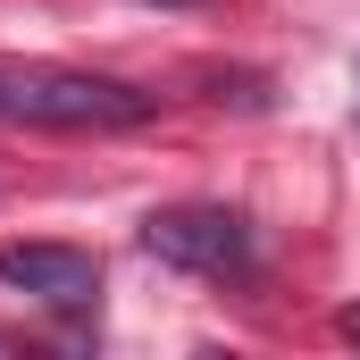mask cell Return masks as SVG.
I'll return each mask as SVG.
<instances>
[{
	"label": "cell",
	"mask_w": 360,
	"mask_h": 360,
	"mask_svg": "<svg viewBox=\"0 0 360 360\" xmlns=\"http://www.w3.org/2000/svg\"><path fill=\"white\" fill-rule=\"evenodd\" d=\"M151 92L84 76V68H51V59H0V126H51V134H117L143 126Z\"/></svg>",
	"instance_id": "1"
},
{
	"label": "cell",
	"mask_w": 360,
	"mask_h": 360,
	"mask_svg": "<svg viewBox=\"0 0 360 360\" xmlns=\"http://www.w3.org/2000/svg\"><path fill=\"white\" fill-rule=\"evenodd\" d=\"M143 252L184 276H252V226L218 201H184V210H151Z\"/></svg>",
	"instance_id": "2"
},
{
	"label": "cell",
	"mask_w": 360,
	"mask_h": 360,
	"mask_svg": "<svg viewBox=\"0 0 360 360\" xmlns=\"http://www.w3.org/2000/svg\"><path fill=\"white\" fill-rule=\"evenodd\" d=\"M0 285L42 302V310H84L101 293V269L76 243H0Z\"/></svg>",
	"instance_id": "3"
},
{
	"label": "cell",
	"mask_w": 360,
	"mask_h": 360,
	"mask_svg": "<svg viewBox=\"0 0 360 360\" xmlns=\"http://www.w3.org/2000/svg\"><path fill=\"white\" fill-rule=\"evenodd\" d=\"M335 335H344V344H360V302L344 310V319H335Z\"/></svg>",
	"instance_id": "4"
}]
</instances>
